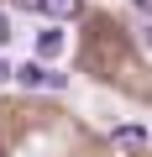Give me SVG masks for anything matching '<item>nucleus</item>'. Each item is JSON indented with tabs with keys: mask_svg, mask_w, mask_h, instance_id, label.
<instances>
[{
	"mask_svg": "<svg viewBox=\"0 0 152 157\" xmlns=\"http://www.w3.org/2000/svg\"><path fill=\"white\" fill-rule=\"evenodd\" d=\"M110 141H115L121 152H142V147H147V131H142V126H115Z\"/></svg>",
	"mask_w": 152,
	"mask_h": 157,
	"instance_id": "nucleus-3",
	"label": "nucleus"
},
{
	"mask_svg": "<svg viewBox=\"0 0 152 157\" xmlns=\"http://www.w3.org/2000/svg\"><path fill=\"white\" fill-rule=\"evenodd\" d=\"M11 78H16V84H26V89H63V84H68V78L53 73L47 63H21V68H11Z\"/></svg>",
	"mask_w": 152,
	"mask_h": 157,
	"instance_id": "nucleus-1",
	"label": "nucleus"
},
{
	"mask_svg": "<svg viewBox=\"0 0 152 157\" xmlns=\"http://www.w3.org/2000/svg\"><path fill=\"white\" fill-rule=\"evenodd\" d=\"M131 6H136V11H152V0H131Z\"/></svg>",
	"mask_w": 152,
	"mask_h": 157,
	"instance_id": "nucleus-6",
	"label": "nucleus"
},
{
	"mask_svg": "<svg viewBox=\"0 0 152 157\" xmlns=\"http://www.w3.org/2000/svg\"><path fill=\"white\" fill-rule=\"evenodd\" d=\"M26 11H37V16H53V21H73L84 11V0H21Z\"/></svg>",
	"mask_w": 152,
	"mask_h": 157,
	"instance_id": "nucleus-2",
	"label": "nucleus"
},
{
	"mask_svg": "<svg viewBox=\"0 0 152 157\" xmlns=\"http://www.w3.org/2000/svg\"><path fill=\"white\" fill-rule=\"evenodd\" d=\"M37 52H42V58H58V52H63V32H42V37H37Z\"/></svg>",
	"mask_w": 152,
	"mask_h": 157,
	"instance_id": "nucleus-4",
	"label": "nucleus"
},
{
	"mask_svg": "<svg viewBox=\"0 0 152 157\" xmlns=\"http://www.w3.org/2000/svg\"><path fill=\"white\" fill-rule=\"evenodd\" d=\"M142 47H147V52H152V26H142Z\"/></svg>",
	"mask_w": 152,
	"mask_h": 157,
	"instance_id": "nucleus-5",
	"label": "nucleus"
},
{
	"mask_svg": "<svg viewBox=\"0 0 152 157\" xmlns=\"http://www.w3.org/2000/svg\"><path fill=\"white\" fill-rule=\"evenodd\" d=\"M0 78H11V68H6V58H0Z\"/></svg>",
	"mask_w": 152,
	"mask_h": 157,
	"instance_id": "nucleus-7",
	"label": "nucleus"
}]
</instances>
